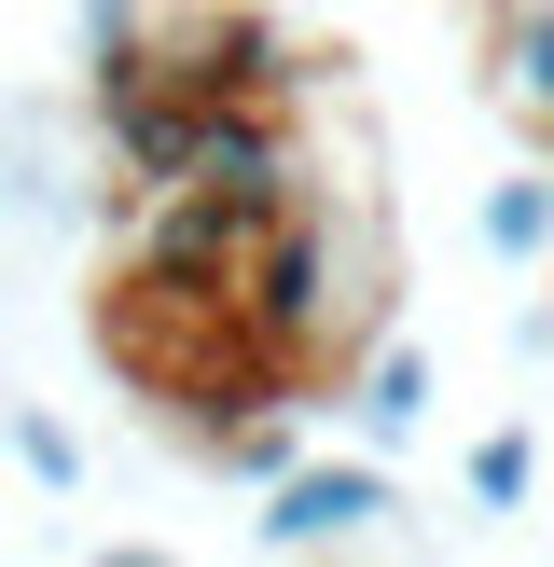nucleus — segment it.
Listing matches in <instances>:
<instances>
[{
    "label": "nucleus",
    "mask_w": 554,
    "mask_h": 567,
    "mask_svg": "<svg viewBox=\"0 0 554 567\" xmlns=\"http://www.w3.org/2000/svg\"><path fill=\"white\" fill-rule=\"evenodd\" d=\"M471 236H485V264H554V153L499 166V181L471 194Z\"/></svg>",
    "instance_id": "6"
},
{
    "label": "nucleus",
    "mask_w": 554,
    "mask_h": 567,
    "mask_svg": "<svg viewBox=\"0 0 554 567\" xmlns=\"http://www.w3.org/2000/svg\"><path fill=\"white\" fill-rule=\"evenodd\" d=\"M194 457H208V471H222V485H249V498H264V485H277V471H291V457H305V402H291V388H277V402H236V415H222V430H208V443H194Z\"/></svg>",
    "instance_id": "7"
},
{
    "label": "nucleus",
    "mask_w": 554,
    "mask_h": 567,
    "mask_svg": "<svg viewBox=\"0 0 554 567\" xmlns=\"http://www.w3.org/2000/svg\"><path fill=\"white\" fill-rule=\"evenodd\" d=\"M70 153H55V97H14L0 111V236H55L70 221Z\"/></svg>",
    "instance_id": "4"
},
{
    "label": "nucleus",
    "mask_w": 554,
    "mask_h": 567,
    "mask_svg": "<svg viewBox=\"0 0 554 567\" xmlns=\"http://www.w3.org/2000/svg\"><path fill=\"white\" fill-rule=\"evenodd\" d=\"M70 14H83V70H111V55L153 42V0H70Z\"/></svg>",
    "instance_id": "10"
},
{
    "label": "nucleus",
    "mask_w": 554,
    "mask_h": 567,
    "mask_svg": "<svg viewBox=\"0 0 554 567\" xmlns=\"http://www.w3.org/2000/svg\"><path fill=\"white\" fill-rule=\"evenodd\" d=\"M458 485H471V513H526V485H541V443H526V430H485V443L458 457Z\"/></svg>",
    "instance_id": "9"
},
{
    "label": "nucleus",
    "mask_w": 554,
    "mask_h": 567,
    "mask_svg": "<svg viewBox=\"0 0 554 567\" xmlns=\"http://www.w3.org/2000/svg\"><path fill=\"white\" fill-rule=\"evenodd\" d=\"M0 443H14V471H28L42 498H70V485H83V430H70L55 402H0Z\"/></svg>",
    "instance_id": "8"
},
{
    "label": "nucleus",
    "mask_w": 554,
    "mask_h": 567,
    "mask_svg": "<svg viewBox=\"0 0 554 567\" xmlns=\"http://www.w3.org/2000/svg\"><path fill=\"white\" fill-rule=\"evenodd\" d=\"M430 388H443V374H430V347H416V332H375V347H360L347 374L319 388V402H332V415H347V430L388 457V443H416V430H430Z\"/></svg>",
    "instance_id": "3"
},
{
    "label": "nucleus",
    "mask_w": 554,
    "mask_h": 567,
    "mask_svg": "<svg viewBox=\"0 0 554 567\" xmlns=\"http://www.w3.org/2000/svg\"><path fill=\"white\" fill-rule=\"evenodd\" d=\"M485 97L513 111L526 138H554V0H513V14H485Z\"/></svg>",
    "instance_id": "5"
},
{
    "label": "nucleus",
    "mask_w": 554,
    "mask_h": 567,
    "mask_svg": "<svg viewBox=\"0 0 554 567\" xmlns=\"http://www.w3.org/2000/svg\"><path fill=\"white\" fill-rule=\"evenodd\" d=\"M388 513H402V485H388L375 443H360V457H319V443H305V457L264 485L249 540H264L277 567H305V554H375V540H388Z\"/></svg>",
    "instance_id": "2"
},
{
    "label": "nucleus",
    "mask_w": 554,
    "mask_h": 567,
    "mask_svg": "<svg viewBox=\"0 0 554 567\" xmlns=\"http://www.w3.org/2000/svg\"><path fill=\"white\" fill-rule=\"evenodd\" d=\"M485 14H513V0H485Z\"/></svg>",
    "instance_id": "12"
},
{
    "label": "nucleus",
    "mask_w": 554,
    "mask_h": 567,
    "mask_svg": "<svg viewBox=\"0 0 554 567\" xmlns=\"http://www.w3.org/2000/svg\"><path fill=\"white\" fill-rule=\"evenodd\" d=\"M153 55L181 97H249V111H305V42L264 0H153Z\"/></svg>",
    "instance_id": "1"
},
{
    "label": "nucleus",
    "mask_w": 554,
    "mask_h": 567,
    "mask_svg": "<svg viewBox=\"0 0 554 567\" xmlns=\"http://www.w3.org/2000/svg\"><path fill=\"white\" fill-rule=\"evenodd\" d=\"M83 567H181L166 540H111V554H83Z\"/></svg>",
    "instance_id": "11"
}]
</instances>
